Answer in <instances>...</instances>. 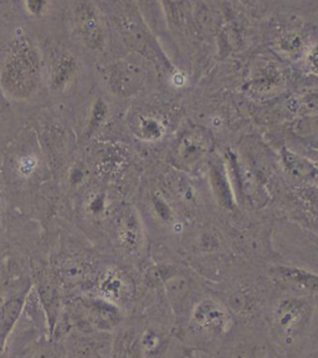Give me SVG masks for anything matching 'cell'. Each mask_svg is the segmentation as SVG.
I'll return each mask as SVG.
<instances>
[{
    "label": "cell",
    "mask_w": 318,
    "mask_h": 358,
    "mask_svg": "<svg viewBox=\"0 0 318 358\" xmlns=\"http://www.w3.org/2000/svg\"><path fill=\"white\" fill-rule=\"evenodd\" d=\"M43 75L41 56L28 36L11 43L0 65V87L9 99H31L39 89Z\"/></svg>",
    "instance_id": "1"
},
{
    "label": "cell",
    "mask_w": 318,
    "mask_h": 358,
    "mask_svg": "<svg viewBox=\"0 0 318 358\" xmlns=\"http://www.w3.org/2000/svg\"><path fill=\"white\" fill-rule=\"evenodd\" d=\"M70 321L84 334H92L94 331H107L116 327L122 313L120 308L105 299H81L68 308Z\"/></svg>",
    "instance_id": "2"
},
{
    "label": "cell",
    "mask_w": 318,
    "mask_h": 358,
    "mask_svg": "<svg viewBox=\"0 0 318 358\" xmlns=\"http://www.w3.org/2000/svg\"><path fill=\"white\" fill-rule=\"evenodd\" d=\"M73 22L78 39L91 50H103L106 45V29L99 8L92 3H76Z\"/></svg>",
    "instance_id": "3"
},
{
    "label": "cell",
    "mask_w": 318,
    "mask_h": 358,
    "mask_svg": "<svg viewBox=\"0 0 318 358\" xmlns=\"http://www.w3.org/2000/svg\"><path fill=\"white\" fill-rule=\"evenodd\" d=\"M80 62L76 56L67 49H55L48 62V80L51 90L62 92L68 87L78 76Z\"/></svg>",
    "instance_id": "4"
},
{
    "label": "cell",
    "mask_w": 318,
    "mask_h": 358,
    "mask_svg": "<svg viewBox=\"0 0 318 358\" xmlns=\"http://www.w3.org/2000/svg\"><path fill=\"white\" fill-rule=\"evenodd\" d=\"M311 305L298 297H287L276 310V324L286 335L296 334L310 321Z\"/></svg>",
    "instance_id": "5"
},
{
    "label": "cell",
    "mask_w": 318,
    "mask_h": 358,
    "mask_svg": "<svg viewBox=\"0 0 318 358\" xmlns=\"http://www.w3.org/2000/svg\"><path fill=\"white\" fill-rule=\"evenodd\" d=\"M193 320L201 329L210 332H223L230 324L228 311L212 299L203 300L196 305Z\"/></svg>",
    "instance_id": "6"
},
{
    "label": "cell",
    "mask_w": 318,
    "mask_h": 358,
    "mask_svg": "<svg viewBox=\"0 0 318 358\" xmlns=\"http://www.w3.org/2000/svg\"><path fill=\"white\" fill-rule=\"evenodd\" d=\"M209 151V138L207 134L199 129L190 131L179 141L177 157L185 166L196 164Z\"/></svg>",
    "instance_id": "7"
},
{
    "label": "cell",
    "mask_w": 318,
    "mask_h": 358,
    "mask_svg": "<svg viewBox=\"0 0 318 358\" xmlns=\"http://www.w3.org/2000/svg\"><path fill=\"white\" fill-rule=\"evenodd\" d=\"M145 73L136 62L118 64L112 71V85L118 92L129 95L140 89L143 84Z\"/></svg>",
    "instance_id": "8"
},
{
    "label": "cell",
    "mask_w": 318,
    "mask_h": 358,
    "mask_svg": "<svg viewBox=\"0 0 318 358\" xmlns=\"http://www.w3.org/2000/svg\"><path fill=\"white\" fill-rule=\"evenodd\" d=\"M99 291L101 299H105L107 301L112 302L117 306V303L124 301V299L129 295V287L126 284V280L117 270L108 268L99 279Z\"/></svg>",
    "instance_id": "9"
},
{
    "label": "cell",
    "mask_w": 318,
    "mask_h": 358,
    "mask_svg": "<svg viewBox=\"0 0 318 358\" xmlns=\"http://www.w3.org/2000/svg\"><path fill=\"white\" fill-rule=\"evenodd\" d=\"M117 238L127 250H136L142 241L140 220L132 212H123L118 218Z\"/></svg>",
    "instance_id": "10"
},
{
    "label": "cell",
    "mask_w": 318,
    "mask_h": 358,
    "mask_svg": "<svg viewBox=\"0 0 318 358\" xmlns=\"http://www.w3.org/2000/svg\"><path fill=\"white\" fill-rule=\"evenodd\" d=\"M110 358H145L140 337L129 331L120 334L113 343Z\"/></svg>",
    "instance_id": "11"
},
{
    "label": "cell",
    "mask_w": 318,
    "mask_h": 358,
    "mask_svg": "<svg viewBox=\"0 0 318 358\" xmlns=\"http://www.w3.org/2000/svg\"><path fill=\"white\" fill-rule=\"evenodd\" d=\"M275 275H277L280 279L290 281L296 285H300L306 290L313 291L318 294V276L311 274L305 270L289 266H280L275 268Z\"/></svg>",
    "instance_id": "12"
},
{
    "label": "cell",
    "mask_w": 318,
    "mask_h": 358,
    "mask_svg": "<svg viewBox=\"0 0 318 358\" xmlns=\"http://www.w3.org/2000/svg\"><path fill=\"white\" fill-rule=\"evenodd\" d=\"M97 336H81L73 342V348L76 358H102L107 346L103 341L96 340Z\"/></svg>",
    "instance_id": "13"
},
{
    "label": "cell",
    "mask_w": 318,
    "mask_h": 358,
    "mask_svg": "<svg viewBox=\"0 0 318 358\" xmlns=\"http://www.w3.org/2000/svg\"><path fill=\"white\" fill-rule=\"evenodd\" d=\"M22 300H13L0 308V343L4 342L11 327L17 322V317L22 313Z\"/></svg>",
    "instance_id": "14"
},
{
    "label": "cell",
    "mask_w": 318,
    "mask_h": 358,
    "mask_svg": "<svg viewBox=\"0 0 318 358\" xmlns=\"http://www.w3.org/2000/svg\"><path fill=\"white\" fill-rule=\"evenodd\" d=\"M138 134L145 140H157L163 134L162 126L157 120L151 117L140 118L137 127Z\"/></svg>",
    "instance_id": "15"
},
{
    "label": "cell",
    "mask_w": 318,
    "mask_h": 358,
    "mask_svg": "<svg viewBox=\"0 0 318 358\" xmlns=\"http://www.w3.org/2000/svg\"><path fill=\"white\" fill-rule=\"evenodd\" d=\"M36 167H38V161L33 156L22 157V159L19 161V164H17L19 173L22 174V177L31 176Z\"/></svg>",
    "instance_id": "16"
},
{
    "label": "cell",
    "mask_w": 318,
    "mask_h": 358,
    "mask_svg": "<svg viewBox=\"0 0 318 358\" xmlns=\"http://www.w3.org/2000/svg\"><path fill=\"white\" fill-rule=\"evenodd\" d=\"M24 6H25V10L28 11L29 14L39 17V15H43L44 13L48 11L50 4L46 3V1H27V3H24Z\"/></svg>",
    "instance_id": "17"
},
{
    "label": "cell",
    "mask_w": 318,
    "mask_h": 358,
    "mask_svg": "<svg viewBox=\"0 0 318 358\" xmlns=\"http://www.w3.org/2000/svg\"><path fill=\"white\" fill-rule=\"evenodd\" d=\"M308 64H310V66H311L313 71L318 73V46L317 48H315V49L311 51L310 56H308Z\"/></svg>",
    "instance_id": "18"
},
{
    "label": "cell",
    "mask_w": 318,
    "mask_h": 358,
    "mask_svg": "<svg viewBox=\"0 0 318 358\" xmlns=\"http://www.w3.org/2000/svg\"><path fill=\"white\" fill-rule=\"evenodd\" d=\"M296 39H297L296 36H294V35H291L290 38H289V39H287V40H296ZM291 44H292V43H291ZM291 44H290V46H289V48H287V51L291 50Z\"/></svg>",
    "instance_id": "19"
},
{
    "label": "cell",
    "mask_w": 318,
    "mask_h": 358,
    "mask_svg": "<svg viewBox=\"0 0 318 358\" xmlns=\"http://www.w3.org/2000/svg\"><path fill=\"white\" fill-rule=\"evenodd\" d=\"M317 308H318V300H317Z\"/></svg>",
    "instance_id": "20"
}]
</instances>
